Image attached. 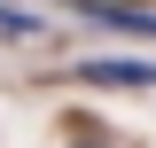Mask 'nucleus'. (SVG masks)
<instances>
[{"mask_svg": "<svg viewBox=\"0 0 156 148\" xmlns=\"http://www.w3.org/2000/svg\"><path fill=\"white\" fill-rule=\"evenodd\" d=\"M78 86H156V62H125V55H86L78 62Z\"/></svg>", "mask_w": 156, "mask_h": 148, "instance_id": "obj_1", "label": "nucleus"}, {"mask_svg": "<svg viewBox=\"0 0 156 148\" xmlns=\"http://www.w3.org/2000/svg\"><path fill=\"white\" fill-rule=\"evenodd\" d=\"M62 8L109 23V31H148V39H156V8H140V0H62Z\"/></svg>", "mask_w": 156, "mask_h": 148, "instance_id": "obj_2", "label": "nucleus"}, {"mask_svg": "<svg viewBox=\"0 0 156 148\" xmlns=\"http://www.w3.org/2000/svg\"><path fill=\"white\" fill-rule=\"evenodd\" d=\"M0 31H8V39H23V31H31V16H16V8H0Z\"/></svg>", "mask_w": 156, "mask_h": 148, "instance_id": "obj_3", "label": "nucleus"}]
</instances>
